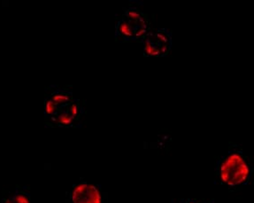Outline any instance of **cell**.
I'll use <instances>...</instances> for the list:
<instances>
[{
  "label": "cell",
  "instance_id": "cell-1",
  "mask_svg": "<svg viewBox=\"0 0 254 203\" xmlns=\"http://www.w3.org/2000/svg\"><path fill=\"white\" fill-rule=\"evenodd\" d=\"M84 114L82 100L72 88L51 85L45 89V124L51 127H75Z\"/></svg>",
  "mask_w": 254,
  "mask_h": 203
},
{
  "label": "cell",
  "instance_id": "cell-8",
  "mask_svg": "<svg viewBox=\"0 0 254 203\" xmlns=\"http://www.w3.org/2000/svg\"><path fill=\"white\" fill-rule=\"evenodd\" d=\"M3 203H12V200L10 199V197L4 198L3 199Z\"/></svg>",
  "mask_w": 254,
  "mask_h": 203
},
{
  "label": "cell",
  "instance_id": "cell-2",
  "mask_svg": "<svg viewBox=\"0 0 254 203\" xmlns=\"http://www.w3.org/2000/svg\"><path fill=\"white\" fill-rule=\"evenodd\" d=\"M216 172L221 184L235 191L242 189L249 184L254 169L242 147L236 145L220 159Z\"/></svg>",
  "mask_w": 254,
  "mask_h": 203
},
{
  "label": "cell",
  "instance_id": "cell-7",
  "mask_svg": "<svg viewBox=\"0 0 254 203\" xmlns=\"http://www.w3.org/2000/svg\"><path fill=\"white\" fill-rule=\"evenodd\" d=\"M178 203H201L200 201H197V200L194 199H186V200H180Z\"/></svg>",
  "mask_w": 254,
  "mask_h": 203
},
{
  "label": "cell",
  "instance_id": "cell-6",
  "mask_svg": "<svg viewBox=\"0 0 254 203\" xmlns=\"http://www.w3.org/2000/svg\"><path fill=\"white\" fill-rule=\"evenodd\" d=\"M9 197L12 203H30V193L27 187H17L14 194Z\"/></svg>",
  "mask_w": 254,
  "mask_h": 203
},
{
  "label": "cell",
  "instance_id": "cell-4",
  "mask_svg": "<svg viewBox=\"0 0 254 203\" xmlns=\"http://www.w3.org/2000/svg\"><path fill=\"white\" fill-rule=\"evenodd\" d=\"M140 42L145 57H166L172 49L173 34L168 28L151 29Z\"/></svg>",
  "mask_w": 254,
  "mask_h": 203
},
{
  "label": "cell",
  "instance_id": "cell-5",
  "mask_svg": "<svg viewBox=\"0 0 254 203\" xmlns=\"http://www.w3.org/2000/svg\"><path fill=\"white\" fill-rule=\"evenodd\" d=\"M69 199L72 203H103L100 187L88 182L74 185L70 191Z\"/></svg>",
  "mask_w": 254,
  "mask_h": 203
},
{
  "label": "cell",
  "instance_id": "cell-3",
  "mask_svg": "<svg viewBox=\"0 0 254 203\" xmlns=\"http://www.w3.org/2000/svg\"><path fill=\"white\" fill-rule=\"evenodd\" d=\"M151 30V21L147 13L135 5L123 8L116 20L115 40L120 43L141 41Z\"/></svg>",
  "mask_w": 254,
  "mask_h": 203
}]
</instances>
